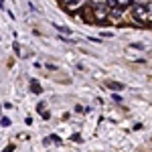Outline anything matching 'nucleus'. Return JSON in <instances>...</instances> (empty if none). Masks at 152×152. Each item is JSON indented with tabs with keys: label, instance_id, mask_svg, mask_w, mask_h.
<instances>
[{
	"label": "nucleus",
	"instance_id": "obj_6",
	"mask_svg": "<svg viewBox=\"0 0 152 152\" xmlns=\"http://www.w3.org/2000/svg\"><path fill=\"white\" fill-rule=\"evenodd\" d=\"M4 152H12V146H8V148H4Z\"/></svg>",
	"mask_w": 152,
	"mask_h": 152
},
{
	"label": "nucleus",
	"instance_id": "obj_2",
	"mask_svg": "<svg viewBox=\"0 0 152 152\" xmlns=\"http://www.w3.org/2000/svg\"><path fill=\"white\" fill-rule=\"evenodd\" d=\"M105 85H107L110 89H114V91H122V89H124V85H122V83H116V81H107Z\"/></svg>",
	"mask_w": 152,
	"mask_h": 152
},
{
	"label": "nucleus",
	"instance_id": "obj_5",
	"mask_svg": "<svg viewBox=\"0 0 152 152\" xmlns=\"http://www.w3.org/2000/svg\"><path fill=\"white\" fill-rule=\"evenodd\" d=\"M146 10H148V14L152 16V2H150V4H146Z\"/></svg>",
	"mask_w": 152,
	"mask_h": 152
},
{
	"label": "nucleus",
	"instance_id": "obj_3",
	"mask_svg": "<svg viewBox=\"0 0 152 152\" xmlns=\"http://www.w3.org/2000/svg\"><path fill=\"white\" fill-rule=\"evenodd\" d=\"M134 0H116V8H128Z\"/></svg>",
	"mask_w": 152,
	"mask_h": 152
},
{
	"label": "nucleus",
	"instance_id": "obj_1",
	"mask_svg": "<svg viewBox=\"0 0 152 152\" xmlns=\"http://www.w3.org/2000/svg\"><path fill=\"white\" fill-rule=\"evenodd\" d=\"M85 4H87V0H71L69 4H65V10L67 12H77V10H81Z\"/></svg>",
	"mask_w": 152,
	"mask_h": 152
},
{
	"label": "nucleus",
	"instance_id": "obj_4",
	"mask_svg": "<svg viewBox=\"0 0 152 152\" xmlns=\"http://www.w3.org/2000/svg\"><path fill=\"white\" fill-rule=\"evenodd\" d=\"M31 87H33L35 94H41V87H39V83H37V81H31Z\"/></svg>",
	"mask_w": 152,
	"mask_h": 152
}]
</instances>
